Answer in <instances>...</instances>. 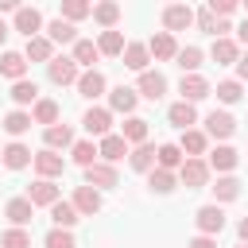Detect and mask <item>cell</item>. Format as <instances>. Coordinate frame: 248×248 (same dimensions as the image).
I'll use <instances>...</instances> for the list:
<instances>
[{
    "label": "cell",
    "instance_id": "1",
    "mask_svg": "<svg viewBox=\"0 0 248 248\" xmlns=\"http://www.w3.org/2000/svg\"><path fill=\"white\" fill-rule=\"evenodd\" d=\"M46 74H50V81L54 85H78V62H74V54L66 58V54H54L50 58V66H46Z\"/></svg>",
    "mask_w": 248,
    "mask_h": 248
},
{
    "label": "cell",
    "instance_id": "2",
    "mask_svg": "<svg viewBox=\"0 0 248 248\" xmlns=\"http://www.w3.org/2000/svg\"><path fill=\"white\" fill-rule=\"evenodd\" d=\"M194 225H198V232L202 236H217L221 229H225V209L213 202V205H202L198 213H194Z\"/></svg>",
    "mask_w": 248,
    "mask_h": 248
},
{
    "label": "cell",
    "instance_id": "3",
    "mask_svg": "<svg viewBox=\"0 0 248 248\" xmlns=\"http://www.w3.org/2000/svg\"><path fill=\"white\" fill-rule=\"evenodd\" d=\"M85 186H93V190H112V186H120V174H116L112 163H93V167H85Z\"/></svg>",
    "mask_w": 248,
    "mask_h": 248
},
{
    "label": "cell",
    "instance_id": "4",
    "mask_svg": "<svg viewBox=\"0 0 248 248\" xmlns=\"http://www.w3.org/2000/svg\"><path fill=\"white\" fill-rule=\"evenodd\" d=\"M178 178L186 182V190H202V186L209 182V163H205V159H186V163L178 167Z\"/></svg>",
    "mask_w": 248,
    "mask_h": 248
},
{
    "label": "cell",
    "instance_id": "5",
    "mask_svg": "<svg viewBox=\"0 0 248 248\" xmlns=\"http://www.w3.org/2000/svg\"><path fill=\"white\" fill-rule=\"evenodd\" d=\"M190 23H194V8H190V4H167V8H163V27H167L170 35H174V31H186Z\"/></svg>",
    "mask_w": 248,
    "mask_h": 248
},
{
    "label": "cell",
    "instance_id": "6",
    "mask_svg": "<svg viewBox=\"0 0 248 248\" xmlns=\"http://www.w3.org/2000/svg\"><path fill=\"white\" fill-rule=\"evenodd\" d=\"M178 93H182V101L198 105V101H205L213 89H209V81H205L202 74H182V81H178Z\"/></svg>",
    "mask_w": 248,
    "mask_h": 248
},
{
    "label": "cell",
    "instance_id": "7",
    "mask_svg": "<svg viewBox=\"0 0 248 248\" xmlns=\"http://www.w3.org/2000/svg\"><path fill=\"white\" fill-rule=\"evenodd\" d=\"M35 170H39V178H58L62 170H66V159L58 155V151H50V147H43V151H35Z\"/></svg>",
    "mask_w": 248,
    "mask_h": 248
},
{
    "label": "cell",
    "instance_id": "8",
    "mask_svg": "<svg viewBox=\"0 0 248 248\" xmlns=\"http://www.w3.org/2000/svg\"><path fill=\"white\" fill-rule=\"evenodd\" d=\"M136 93H140V97H147V101H159V97L167 93V78H163L159 70H143V74H140V81H136Z\"/></svg>",
    "mask_w": 248,
    "mask_h": 248
},
{
    "label": "cell",
    "instance_id": "9",
    "mask_svg": "<svg viewBox=\"0 0 248 248\" xmlns=\"http://www.w3.org/2000/svg\"><path fill=\"white\" fill-rule=\"evenodd\" d=\"M70 202H74V209H78L81 217H93V213H101V190H93V186H78Z\"/></svg>",
    "mask_w": 248,
    "mask_h": 248
},
{
    "label": "cell",
    "instance_id": "10",
    "mask_svg": "<svg viewBox=\"0 0 248 248\" xmlns=\"http://www.w3.org/2000/svg\"><path fill=\"white\" fill-rule=\"evenodd\" d=\"M0 78H12V85L23 81V78H27V58H23L19 50H4V54H0Z\"/></svg>",
    "mask_w": 248,
    "mask_h": 248
},
{
    "label": "cell",
    "instance_id": "11",
    "mask_svg": "<svg viewBox=\"0 0 248 248\" xmlns=\"http://www.w3.org/2000/svg\"><path fill=\"white\" fill-rule=\"evenodd\" d=\"M209 58H213L217 66H236V62H240V43H236V39H213Z\"/></svg>",
    "mask_w": 248,
    "mask_h": 248
},
{
    "label": "cell",
    "instance_id": "12",
    "mask_svg": "<svg viewBox=\"0 0 248 248\" xmlns=\"http://www.w3.org/2000/svg\"><path fill=\"white\" fill-rule=\"evenodd\" d=\"M81 124H85L89 136H101V140L112 136V132H108V128H112V112H108V108H89V112L81 116Z\"/></svg>",
    "mask_w": 248,
    "mask_h": 248
},
{
    "label": "cell",
    "instance_id": "13",
    "mask_svg": "<svg viewBox=\"0 0 248 248\" xmlns=\"http://www.w3.org/2000/svg\"><path fill=\"white\" fill-rule=\"evenodd\" d=\"M232 132H236V120H232L229 112H217V108H213V112L205 116V136H213V140H229Z\"/></svg>",
    "mask_w": 248,
    "mask_h": 248
},
{
    "label": "cell",
    "instance_id": "14",
    "mask_svg": "<svg viewBox=\"0 0 248 248\" xmlns=\"http://www.w3.org/2000/svg\"><path fill=\"white\" fill-rule=\"evenodd\" d=\"M27 202H31V205H54V202H62V198H58V186H54L50 178H39V182L27 186Z\"/></svg>",
    "mask_w": 248,
    "mask_h": 248
},
{
    "label": "cell",
    "instance_id": "15",
    "mask_svg": "<svg viewBox=\"0 0 248 248\" xmlns=\"http://www.w3.org/2000/svg\"><path fill=\"white\" fill-rule=\"evenodd\" d=\"M147 50H151L159 62L178 58V43H174V35H170V31H155V35H151V43H147Z\"/></svg>",
    "mask_w": 248,
    "mask_h": 248
},
{
    "label": "cell",
    "instance_id": "16",
    "mask_svg": "<svg viewBox=\"0 0 248 248\" xmlns=\"http://www.w3.org/2000/svg\"><path fill=\"white\" fill-rule=\"evenodd\" d=\"M23 58H27V62H46V66H50L54 43H50L46 35H35V39H27V46H23Z\"/></svg>",
    "mask_w": 248,
    "mask_h": 248
},
{
    "label": "cell",
    "instance_id": "17",
    "mask_svg": "<svg viewBox=\"0 0 248 248\" xmlns=\"http://www.w3.org/2000/svg\"><path fill=\"white\" fill-rule=\"evenodd\" d=\"M136 101H140V93H136L132 85H116V89L108 93V108H112V112H128V116H132V112H136Z\"/></svg>",
    "mask_w": 248,
    "mask_h": 248
},
{
    "label": "cell",
    "instance_id": "18",
    "mask_svg": "<svg viewBox=\"0 0 248 248\" xmlns=\"http://www.w3.org/2000/svg\"><path fill=\"white\" fill-rule=\"evenodd\" d=\"M155 151H159V147H151V143L132 147V151H128V167L140 170V174H151V170H155Z\"/></svg>",
    "mask_w": 248,
    "mask_h": 248
},
{
    "label": "cell",
    "instance_id": "19",
    "mask_svg": "<svg viewBox=\"0 0 248 248\" xmlns=\"http://www.w3.org/2000/svg\"><path fill=\"white\" fill-rule=\"evenodd\" d=\"M120 58H124V66H128V70L143 74V70H147V62H151V50H147V43H128Z\"/></svg>",
    "mask_w": 248,
    "mask_h": 248
},
{
    "label": "cell",
    "instance_id": "20",
    "mask_svg": "<svg viewBox=\"0 0 248 248\" xmlns=\"http://www.w3.org/2000/svg\"><path fill=\"white\" fill-rule=\"evenodd\" d=\"M78 93H81L85 101H97V97L105 93V74H101V70H85V74L78 78Z\"/></svg>",
    "mask_w": 248,
    "mask_h": 248
},
{
    "label": "cell",
    "instance_id": "21",
    "mask_svg": "<svg viewBox=\"0 0 248 248\" xmlns=\"http://www.w3.org/2000/svg\"><path fill=\"white\" fill-rule=\"evenodd\" d=\"M0 163H4L8 170H23L27 163H35V155H31V147H23V143H8L4 155H0Z\"/></svg>",
    "mask_w": 248,
    "mask_h": 248
},
{
    "label": "cell",
    "instance_id": "22",
    "mask_svg": "<svg viewBox=\"0 0 248 248\" xmlns=\"http://www.w3.org/2000/svg\"><path fill=\"white\" fill-rule=\"evenodd\" d=\"M31 213H35V205H31L27 198H12V202L4 205V217L12 221V229H23V225L31 221Z\"/></svg>",
    "mask_w": 248,
    "mask_h": 248
},
{
    "label": "cell",
    "instance_id": "23",
    "mask_svg": "<svg viewBox=\"0 0 248 248\" xmlns=\"http://www.w3.org/2000/svg\"><path fill=\"white\" fill-rule=\"evenodd\" d=\"M39 27H43V12H39V8H19V12H16V31H23L27 39H35Z\"/></svg>",
    "mask_w": 248,
    "mask_h": 248
},
{
    "label": "cell",
    "instance_id": "24",
    "mask_svg": "<svg viewBox=\"0 0 248 248\" xmlns=\"http://www.w3.org/2000/svg\"><path fill=\"white\" fill-rule=\"evenodd\" d=\"M167 120H170L174 128H182V132H190V124L198 120V112H194V105H190V101H174V105L167 108Z\"/></svg>",
    "mask_w": 248,
    "mask_h": 248
},
{
    "label": "cell",
    "instance_id": "25",
    "mask_svg": "<svg viewBox=\"0 0 248 248\" xmlns=\"http://www.w3.org/2000/svg\"><path fill=\"white\" fill-rule=\"evenodd\" d=\"M43 140H46V147H50V151H62V147H74V143H78L70 124H54V128H46V132H43Z\"/></svg>",
    "mask_w": 248,
    "mask_h": 248
},
{
    "label": "cell",
    "instance_id": "26",
    "mask_svg": "<svg viewBox=\"0 0 248 248\" xmlns=\"http://www.w3.org/2000/svg\"><path fill=\"white\" fill-rule=\"evenodd\" d=\"M97 151H101V163H120L128 155V143H124V136H105L97 143Z\"/></svg>",
    "mask_w": 248,
    "mask_h": 248
},
{
    "label": "cell",
    "instance_id": "27",
    "mask_svg": "<svg viewBox=\"0 0 248 248\" xmlns=\"http://www.w3.org/2000/svg\"><path fill=\"white\" fill-rule=\"evenodd\" d=\"M31 120H35V124H46V128H54V124H58V101H50V97H39V101H35V108H31Z\"/></svg>",
    "mask_w": 248,
    "mask_h": 248
},
{
    "label": "cell",
    "instance_id": "28",
    "mask_svg": "<svg viewBox=\"0 0 248 248\" xmlns=\"http://www.w3.org/2000/svg\"><path fill=\"white\" fill-rule=\"evenodd\" d=\"M120 136H124V143H147V120L143 116H128L124 124H120Z\"/></svg>",
    "mask_w": 248,
    "mask_h": 248
},
{
    "label": "cell",
    "instance_id": "29",
    "mask_svg": "<svg viewBox=\"0 0 248 248\" xmlns=\"http://www.w3.org/2000/svg\"><path fill=\"white\" fill-rule=\"evenodd\" d=\"M70 159H74L78 167H93V163H101V151H97L93 140H78V143L70 147Z\"/></svg>",
    "mask_w": 248,
    "mask_h": 248
},
{
    "label": "cell",
    "instance_id": "30",
    "mask_svg": "<svg viewBox=\"0 0 248 248\" xmlns=\"http://www.w3.org/2000/svg\"><path fill=\"white\" fill-rule=\"evenodd\" d=\"M182 163H186V155H182L178 143H163V147L155 151V167H163V170H178Z\"/></svg>",
    "mask_w": 248,
    "mask_h": 248
},
{
    "label": "cell",
    "instance_id": "31",
    "mask_svg": "<svg viewBox=\"0 0 248 248\" xmlns=\"http://www.w3.org/2000/svg\"><path fill=\"white\" fill-rule=\"evenodd\" d=\"M236 159H240V155H236L229 143H221V147H213V151H209V170H221V174H229V170L236 167Z\"/></svg>",
    "mask_w": 248,
    "mask_h": 248
},
{
    "label": "cell",
    "instance_id": "32",
    "mask_svg": "<svg viewBox=\"0 0 248 248\" xmlns=\"http://www.w3.org/2000/svg\"><path fill=\"white\" fill-rule=\"evenodd\" d=\"M78 209H74V202H54L50 205V221H54V229H74L78 225Z\"/></svg>",
    "mask_w": 248,
    "mask_h": 248
},
{
    "label": "cell",
    "instance_id": "33",
    "mask_svg": "<svg viewBox=\"0 0 248 248\" xmlns=\"http://www.w3.org/2000/svg\"><path fill=\"white\" fill-rule=\"evenodd\" d=\"M46 39H50V43H78V27L66 23V19L58 16V19L46 23Z\"/></svg>",
    "mask_w": 248,
    "mask_h": 248
},
{
    "label": "cell",
    "instance_id": "34",
    "mask_svg": "<svg viewBox=\"0 0 248 248\" xmlns=\"http://www.w3.org/2000/svg\"><path fill=\"white\" fill-rule=\"evenodd\" d=\"M205 143H209V136L198 132V128H190V132H182V143H178V147H182L186 159H198V155L205 151Z\"/></svg>",
    "mask_w": 248,
    "mask_h": 248
},
{
    "label": "cell",
    "instance_id": "35",
    "mask_svg": "<svg viewBox=\"0 0 248 248\" xmlns=\"http://www.w3.org/2000/svg\"><path fill=\"white\" fill-rule=\"evenodd\" d=\"M101 58V50H97V43L93 39H78L74 43V62L78 66H85V70H93V62Z\"/></svg>",
    "mask_w": 248,
    "mask_h": 248
},
{
    "label": "cell",
    "instance_id": "36",
    "mask_svg": "<svg viewBox=\"0 0 248 248\" xmlns=\"http://www.w3.org/2000/svg\"><path fill=\"white\" fill-rule=\"evenodd\" d=\"M209 190H213V198H217V202H236V198H240V182H236L232 174H221Z\"/></svg>",
    "mask_w": 248,
    "mask_h": 248
},
{
    "label": "cell",
    "instance_id": "37",
    "mask_svg": "<svg viewBox=\"0 0 248 248\" xmlns=\"http://www.w3.org/2000/svg\"><path fill=\"white\" fill-rule=\"evenodd\" d=\"M93 19H97L105 31H116V19H120V4H112V0L97 4V8H93Z\"/></svg>",
    "mask_w": 248,
    "mask_h": 248
},
{
    "label": "cell",
    "instance_id": "38",
    "mask_svg": "<svg viewBox=\"0 0 248 248\" xmlns=\"http://www.w3.org/2000/svg\"><path fill=\"white\" fill-rule=\"evenodd\" d=\"M31 124H35V120H31V112H23V108H16V112L4 116V132H8V136H23Z\"/></svg>",
    "mask_w": 248,
    "mask_h": 248
},
{
    "label": "cell",
    "instance_id": "39",
    "mask_svg": "<svg viewBox=\"0 0 248 248\" xmlns=\"http://www.w3.org/2000/svg\"><path fill=\"white\" fill-rule=\"evenodd\" d=\"M174 182H178V178H174V170H163V167H155V170L147 174V186H151L155 194H170V190H174Z\"/></svg>",
    "mask_w": 248,
    "mask_h": 248
},
{
    "label": "cell",
    "instance_id": "40",
    "mask_svg": "<svg viewBox=\"0 0 248 248\" xmlns=\"http://www.w3.org/2000/svg\"><path fill=\"white\" fill-rule=\"evenodd\" d=\"M85 16H93V4H85V0H62V19L66 23H78Z\"/></svg>",
    "mask_w": 248,
    "mask_h": 248
},
{
    "label": "cell",
    "instance_id": "41",
    "mask_svg": "<svg viewBox=\"0 0 248 248\" xmlns=\"http://www.w3.org/2000/svg\"><path fill=\"white\" fill-rule=\"evenodd\" d=\"M124 35L120 31H101V39H97V50L101 54H124Z\"/></svg>",
    "mask_w": 248,
    "mask_h": 248
},
{
    "label": "cell",
    "instance_id": "42",
    "mask_svg": "<svg viewBox=\"0 0 248 248\" xmlns=\"http://www.w3.org/2000/svg\"><path fill=\"white\" fill-rule=\"evenodd\" d=\"M202 58H205V54H202L198 46H178V58H174V62L182 66V74H198Z\"/></svg>",
    "mask_w": 248,
    "mask_h": 248
},
{
    "label": "cell",
    "instance_id": "43",
    "mask_svg": "<svg viewBox=\"0 0 248 248\" xmlns=\"http://www.w3.org/2000/svg\"><path fill=\"white\" fill-rule=\"evenodd\" d=\"M12 101H16V105H35V101H39V85L27 81V78L16 81V85H12Z\"/></svg>",
    "mask_w": 248,
    "mask_h": 248
},
{
    "label": "cell",
    "instance_id": "44",
    "mask_svg": "<svg viewBox=\"0 0 248 248\" xmlns=\"http://www.w3.org/2000/svg\"><path fill=\"white\" fill-rule=\"evenodd\" d=\"M213 93H217V101H221V105H236V101L244 97V85L229 78V81H217V89H213Z\"/></svg>",
    "mask_w": 248,
    "mask_h": 248
},
{
    "label": "cell",
    "instance_id": "45",
    "mask_svg": "<svg viewBox=\"0 0 248 248\" xmlns=\"http://www.w3.org/2000/svg\"><path fill=\"white\" fill-rule=\"evenodd\" d=\"M0 248H31V236H27L23 229H8V232L0 236Z\"/></svg>",
    "mask_w": 248,
    "mask_h": 248
},
{
    "label": "cell",
    "instance_id": "46",
    "mask_svg": "<svg viewBox=\"0 0 248 248\" xmlns=\"http://www.w3.org/2000/svg\"><path fill=\"white\" fill-rule=\"evenodd\" d=\"M43 244L46 248H74V236H70V229H50Z\"/></svg>",
    "mask_w": 248,
    "mask_h": 248
},
{
    "label": "cell",
    "instance_id": "47",
    "mask_svg": "<svg viewBox=\"0 0 248 248\" xmlns=\"http://www.w3.org/2000/svg\"><path fill=\"white\" fill-rule=\"evenodd\" d=\"M194 23H198V31H205V35H213V31H217V16H213L209 8L194 12Z\"/></svg>",
    "mask_w": 248,
    "mask_h": 248
},
{
    "label": "cell",
    "instance_id": "48",
    "mask_svg": "<svg viewBox=\"0 0 248 248\" xmlns=\"http://www.w3.org/2000/svg\"><path fill=\"white\" fill-rule=\"evenodd\" d=\"M209 12L225 19V16H232V12H236V0H209Z\"/></svg>",
    "mask_w": 248,
    "mask_h": 248
},
{
    "label": "cell",
    "instance_id": "49",
    "mask_svg": "<svg viewBox=\"0 0 248 248\" xmlns=\"http://www.w3.org/2000/svg\"><path fill=\"white\" fill-rule=\"evenodd\" d=\"M186 248H217V236H194Z\"/></svg>",
    "mask_w": 248,
    "mask_h": 248
},
{
    "label": "cell",
    "instance_id": "50",
    "mask_svg": "<svg viewBox=\"0 0 248 248\" xmlns=\"http://www.w3.org/2000/svg\"><path fill=\"white\" fill-rule=\"evenodd\" d=\"M236 78L248 81V54H240V62H236Z\"/></svg>",
    "mask_w": 248,
    "mask_h": 248
},
{
    "label": "cell",
    "instance_id": "51",
    "mask_svg": "<svg viewBox=\"0 0 248 248\" xmlns=\"http://www.w3.org/2000/svg\"><path fill=\"white\" fill-rule=\"evenodd\" d=\"M236 232H240V244H248V217H244V221L236 225Z\"/></svg>",
    "mask_w": 248,
    "mask_h": 248
},
{
    "label": "cell",
    "instance_id": "52",
    "mask_svg": "<svg viewBox=\"0 0 248 248\" xmlns=\"http://www.w3.org/2000/svg\"><path fill=\"white\" fill-rule=\"evenodd\" d=\"M0 12H19V4L16 0H0Z\"/></svg>",
    "mask_w": 248,
    "mask_h": 248
},
{
    "label": "cell",
    "instance_id": "53",
    "mask_svg": "<svg viewBox=\"0 0 248 248\" xmlns=\"http://www.w3.org/2000/svg\"><path fill=\"white\" fill-rule=\"evenodd\" d=\"M236 35H240V43H244V46H248V19H244V23H240V27H236Z\"/></svg>",
    "mask_w": 248,
    "mask_h": 248
},
{
    "label": "cell",
    "instance_id": "54",
    "mask_svg": "<svg viewBox=\"0 0 248 248\" xmlns=\"http://www.w3.org/2000/svg\"><path fill=\"white\" fill-rule=\"evenodd\" d=\"M4 39H8V23L0 19V43H4Z\"/></svg>",
    "mask_w": 248,
    "mask_h": 248
},
{
    "label": "cell",
    "instance_id": "55",
    "mask_svg": "<svg viewBox=\"0 0 248 248\" xmlns=\"http://www.w3.org/2000/svg\"><path fill=\"white\" fill-rule=\"evenodd\" d=\"M236 248H248V244H236Z\"/></svg>",
    "mask_w": 248,
    "mask_h": 248
},
{
    "label": "cell",
    "instance_id": "56",
    "mask_svg": "<svg viewBox=\"0 0 248 248\" xmlns=\"http://www.w3.org/2000/svg\"><path fill=\"white\" fill-rule=\"evenodd\" d=\"M0 155H4V147H0Z\"/></svg>",
    "mask_w": 248,
    "mask_h": 248
}]
</instances>
